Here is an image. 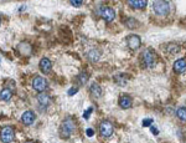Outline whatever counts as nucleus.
I'll return each instance as SVG.
<instances>
[{
  "label": "nucleus",
  "mask_w": 186,
  "mask_h": 143,
  "mask_svg": "<svg viewBox=\"0 0 186 143\" xmlns=\"http://www.w3.org/2000/svg\"><path fill=\"white\" fill-rule=\"evenodd\" d=\"M76 92H77V87H72V88L68 90V95H70V96H73Z\"/></svg>",
  "instance_id": "393cba45"
},
{
  "label": "nucleus",
  "mask_w": 186,
  "mask_h": 143,
  "mask_svg": "<svg viewBox=\"0 0 186 143\" xmlns=\"http://www.w3.org/2000/svg\"><path fill=\"white\" fill-rule=\"evenodd\" d=\"M32 88L37 92H44L47 88V81L46 78L41 77V76H36L32 80Z\"/></svg>",
  "instance_id": "423d86ee"
},
{
  "label": "nucleus",
  "mask_w": 186,
  "mask_h": 143,
  "mask_svg": "<svg viewBox=\"0 0 186 143\" xmlns=\"http://www.w3.org/2000/svg\"><path fill=\"white\" fill-rule=\"evenodd\" d=\"M86 135H87L88 137H92L93 135H94V133H93V130H92V128H88V130L86 131Z\"/></svg>",
  "instance_id": "a878e982"
},
{
  "label": "nucleus",
  "mask_w": 186,
  "mask_h": 143,
  "mask_svg": "<svg viewBox=\"0 0 186 143\" xmlns=\"http://www.w3.org/2000/svg\"><path fill=\"white\" fill-rule=\"evenodd\" d=\"M90 91H91V95L94 98H99L102 96V88H101V86L98 83H92Z\"/></svg>",
  "instance_id": "ddd939ff"
},
{
  "label": "nucleus",
  "mask_w": 186,
  "mask_h": 143,
  "mask_svg": "<svg viewBox=\"0 0 186 143\" xmlns=\"http://www.w3.org/2000/svg\"><path fill=\"white\" fill-rule=\"evenodd\" d=\"M75 122L71 119V118H67V119H65L63 122H62L61 124V128H60V133H61V136L63 138H68L72 133H73V131H75Z\"/></svg>",
  "instance_id": "f257e3e1"
},
{
  "label": "nucleus",
  "mask_w": 186,
  "mask_h": 143,
  "mask_svg": "<svg viewBox=\"0 0 186 143\" xmlns=\"http://www.w3.org/2000/svg\"><path fill=\"white\" fill-rule=\"evenodd\" d=\"M92 111H93V108H92V107H90V108H88V109H87V111H86V112L83 113V118H88Z\"/></svg>",
  "instance_id": "b1692460"
},
{
  "label": "nucleus",
  "mask_w": 186,
  "mask_h": 143,
  "mask_svg": "<svg viewBox=\"0 0 186 143\" xmlns=\"http://www.w3.org/2000/svg\"><path fill=\"white\" fill-rule=\"evenodd\" d=\"M0 138H1V142L4 143H11L15 140V133H14V130L13 127L10 126H5L1 128V132H0Z\"/></svg>",
  "instance_id": "39448f33"
},
{
  "label": "nucleus",
  "mask_w": 186,
  "mask_h": 143,
  "mask_svg": "<svg viewBox=\"0 0 186 143\" xmlns=\"http://www.w3.org/2000/svg\"><path fill=\"white\" fill-rule=\"evenodd\" d=\"M152 123H153V119H152V118H148V119H144V121H143V126H144V127H150Z\"/></svg>",
  "instance_id": "5701e85b"
},
{
  "label": "nucleus",
  "mask_w": 186,
  "mask_h": 143,
  "mask_svg": "<svg viewBox=\"0 0 186 143\" xmlns=\"http://www.w3.org/2000/svg\"><path fill=\"white\" fill-rule=\"evenodd\" d=\"M142 62H143V65L145 67H153V66H155V64H156V56H155V54L150 49L145 50L142 54Z\"/></svg>",
  "instance_id": "7ed1b4c3"
},
{
  "label": "nucleus",
  "mask_w": 186,
  "mask_h": 143,
  "mask_svg": "<svg viewBox=\"0 0 186 143\" xmlns=\"http://www.w3.org/2000/svg\"><path fill=\"white\" fill-rule=\"evenodd\" d=\"M97 13H98V15H99L103 20H106L107 23L113 21L114 18H116L114 10H113L112 8H109V6H104V5H103V6H99L98 10H97Z\"/></svg>",
  "instance_id": "f03ea898"
},
{
  "label": "nucleus",
  "mask_w": 186,
  "mask_h": 143,
  "mask_svg": "<svg viewBox=\"0 0 186 143\" xmlns=\"http://www.w3.org/2000/svg\"><path fill=\"white\" fill-rule=\"evenodd\" d=\"M174 70L178 73H183L186 71V60L184 59H180V60H176V62L174 64Z\"/></svg>",
  "instance_id": "9b49d317"
},
{
  "label": "nucleus",
  "mask_w": 186,
  "mask_h": 143,
  "mask_svg": "<svg viewBox=\"0 0 186 143\" xmlns=\"http://www.w3.org/2000/svg\"><path fill=\"white\" fill-rule=\"evenodd\" d=\"M114 81H116V83H118L121 86H125L128 83V77L124 73H118L114 76Z\"/></svg>",
  "instance_id": "dca6fc26"
},
{
  "label": "nucleus",
  "mask_w": 186,
  "mask_h": 143,
  "mask_svg": "<svg viewBox=\"0 0 186 143\" xmlns=\"http://www.w3.org/2000/svg\"><path fill=\"white\" fill-rule=\"evenodd\" d=\"M152 132H153V135H159L158 128H154V127H152Z\"/></svg>",
  "instance_id": "bb28decb"
},
{
  "label": "nucleus",
  "mask_w": 186,
  "mask_h": 143,
  "mask_svg": "<svg viewBox=\"0 0 186 143\" xmlns=\"http://www.w3.org/2000/svg\"><path fill=\"white\" fill-rule=\"evenodd\" d=\"M0 23H1V19H0Z\"/></svg>",
  "instance_id": "cd10ccee"
},
{
  "label": "nucleus",
  "mask_w": 186,
  "mask_h": 143,
  "mask_svg": "<svg viewBox=\"0 0 186 143\" xmlns=\"http://www.w3.org/2000/svg\"><path fill=\"white\" fill-rule=\"evenodd\" d=\"M51 69H52V62L47 57L41 59V61H40V70L44 73H49L51 71Z\"/></svg>",
  "instance_id": "9d476101"
},
{
  "label": "nucleus",
  "mask_w": 186,
  "mask_h": 143,
  "mask_svg": "<svg viewBox=\"0 0 186 143\" xmlns=\"http://www.w3.org/2000/svg\"><path fill=\"white\" fill-rule=\"evenodd\" d=\"M132 98L129 97V96H122L121 98H119V106L122 108H124V109H127V108H130L132 107Z\"/></svg>",
  "instance_id": "4468645a"
},
{
  "label": "nucleus",
  "mask_w": 186,
  "mask_h": 143,
  "mask_svg": "<svg viewBox=\"0 0 186 143\" xmlns=\"http://www.w3.org/2000/svg\"><path fill=\"white\" fill-rule=\"evenodd\" d=\"M11 97H13V92H11L9 88H4V90L0 92V98H1L3 101H9Z\"/></svg>",
  "instance_id": "f3484780"
},
{
  "label": "nucleus",
  "mask_w": 186,
  "mask_h": 143,
  "mask_svg": "<svg viewBox=\"0 0 186 143\" xmlns=\"http://www.w3.org/2000/svg\"><path fill=\"white\" fill-rule=\"evenodd\" d=\"M35 118H36V114L32 111H30V109L29 111H25L23 113V116H21V121L25 124H28V126H30V124H32L35 122Z\"/></svg>",
  "instance_id": "1a4fd4ad"
},
{
  "label": "nucleus",
  "mask_w": 186,
  "mask_h": 143,
  "mask_svg": "<svg viewBox=\"0 0 186 143\" xmlns=\"http://www.w3.org/2000/svg\"><path fill=\"white\" fill-rule=\"evenodd\" d=\"M99 132L101 135L104 137V138H108L113 135V126L111 122L108 121H103L101 124H99Z\"/></svg>",
  "instance_id": "0eeeda50"
},
{
  "label": "nucleus",
  "mask_w": 186,
  "mask_h": 143,
  "mask_svg": "<svg viewBox=\"0 0 186 143\" xmlns=\"http://www.w3.org/2000/svg\"><path fill=\"white\" fill-rule=\"evenodd\" d=\"M99 51H97V50H91L90 52H88V55H87V57H88V60L91 61V62H96L97 60H99Z\"/></svg>",
  "instance_id": "a211bd4d"
},
{
  "label": "nucleus",
  "mask_w": 186,
  "mask_h": 143,
  "mask_svg": "<svg viewBox=\"0 0 186 143\" xmlns=\"http://www.w3.org/2000/svg\"><path fill=\"white\" fill-rule=\"evenodd\" d=\"M37 101H39L40 106H42V107H47L50 105V97L46 93H42V92L37 96Z\"/></svg>",
  "instance_id": "2eb2a0df"
},
{
  "label": "nucleus",
  "mask_w": 186,
  "mask_h": 143,
  "mask_svg": "<svg viewBox=\"0 0 186 143\" xmlns=\"http://www.w3.org/2000/svg\"><path fill=\"white\" fill-rule=\"evenodd\" d=\"M127 45H128V47H129L130 50H133V51L138 50V49L140 47V45H142L140 37L137 35H129L127 37Z\"/></svg>",
  "instance_id": "6e6552de"
},
{
  "label": "nucleus",
  "mask_w": 186,
  "mask_h": 143,
  "mask_svg": "<svg viewBox=\"0 0 186 143\" xmlns=\"http://www.w3.org/2000/svg\"><path fill=\"white\" fill-rule=\"evenodd\" d=\"M153 8H154L155 14L160 15V16H164L169 13L170 8H169V4L166 0H154V4H153Z\"/></svg>",
  "instance_id": "20e7f679"
},
{
  "label": "nucleus",
  "mask_w": 186,
  "mask_h": 143,
  "mask_svg": "<svg viewBox=\"0 0 186 143\" xmlns=\"http://www.w3.org/2000/svg\"><path fill=\"white\" fill-rule=\"evenodd\" d=\"M70 3H71L72 6H75V8H80V6L82 5L83 0H70Z\"/></svg>",
  "instance_id": "4be33fe9"
},
{
  "label": "nucleus",
  "mask_w": 186,
  "mask_h": 143,
  "mask_svg": "<svg viewBox=\"0 0 186 143\" xmlns=\"http://www.w3.org/2000/svg\"><path fill=\"white\" fill-rule=\"evenodd\" d=\"M77 80H78V82H80L81 85H85V83L88 81V75H87L86 72H81V73L77 76Z\"/></svg>",
  "instance_id": "6ab92c4d"
},
{
  "label": "nucleus",
  "mask_w": 186,
  "mask_h": 143,
  "mask_svg": "<svg viewBox=\"0 0 186 143\" xmlns=\"http://www.w3.org/2000/svg\"><path fill=\"white\" fill-rule=\"evenodd\" d=\"M176 114L181 121H186V107H180L176 111Z\"/></svg>",
  "instance_id": "aec40b11"
},
{
  "label": "nucleus",
  "mask_w": 186,
  "mask_h": 143,
  "mask_svg": "<svg viewBox=\"0 0 186 143\" xmlns=\"http://www.w3.org/2000/svg\"><path fill=\"white\" fill-rule=\"evenodd\" d=\"M127 1L133 9H143L148 3V0H127Z\"/></svg>",
  "instance_id": "f8f14e48"
},
{
  "label": "nucleus",
  "mask_w": 186,
  "mask_h": 143,
  "mask_svg": "<svg viewBox=\"0 0 186 143\" xmlns=\"http://www.w3.org/2000/svg\"><path fill=\"white\" fill-rule=\"evenodd\" d=\"M125 25H127L129 29H134V28L138 26V21H137L135 19H128V20L125 21Z\"/></svg>",
  "instance_id": "412c9836"
}]
</instances>
